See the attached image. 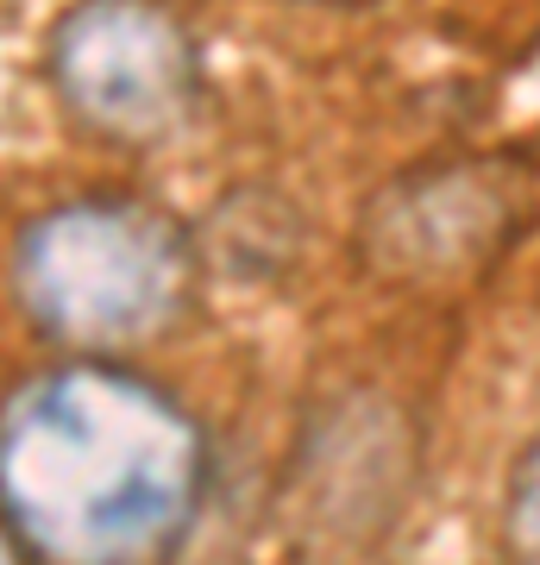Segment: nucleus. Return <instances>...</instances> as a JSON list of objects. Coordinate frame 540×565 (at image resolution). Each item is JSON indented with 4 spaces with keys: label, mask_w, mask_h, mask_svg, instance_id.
<instances>
[{
    "label": "nucleus",
    "mask_w": 540,
    "mask_h": 565,
    "mask_svg": "<svg viewBox=\"0 0 540 565\" xmlns=\"http://www.w3.org/2000/svg\"><path fill=\"white\" fill-rule=\"evenodd\" d=\"M208 497V434L139 371L76 359L0 403V509L44 565H163Z\"/></svg>",
    "instance_id": "nucleus-1"
},
{
    "label": "nucleus",
    "mask_w": 540,
    "mask_h": 565,
    "mask_svg": "<svg viewBox=\"0 0 540 565\" xmlns=\"http://www.w3.org/2000/svg\"><path fill=\"white\" fill-rule=\"evenodd\" d=\"M13 282L44 333L70 345H126L189 308L195 245L163 207L88 195L25 226Z\"/></svg>",
    "instance_id": "nucleus-2"
},
{
    "label": "nucleus",
    "mask_w": 540,
    "mask_h": 565,
    "mask_svg": "<svg viewBox=\"0 0 540 565\" xmlns=\"http://www.w3.org/2000/svg\"><path fill=\"white\" fill-rule=\"evenodd\" d=\"M534 170L516 151H465L390 177L359 221V258L383 282H465L534 221Z\"/></svg>",
    "instance_id": "nucleus-3"
},
{
    "label": "nucleus",
    "mask_w": 540,
    "mask_h": 565,
    "mask_svg": "<svg viewBox=\"0 0 540 565\" xmlns=\"http://www.w3.org/2000/svg\"><path fill=\"white\" fill-rule=\"evenodd\" d=\"M51 76L82 126L145 145L195 107L201 57L158 0H76L51 32Z\"/></svg>",
    "instance_id": "nucleus-4"
},
{
    "label": "nucleus",
    "mask_w": 540,
    "mask_h": 565,
    "mask_svg": "<svg viewBox=\"0 0 540 565\" xmlns=\"http://www.w3.org/2000/svg\"><path fill=\"white\" fill-rule=\"evenodd\" d=\"M497 559L502 565H540V434L516 452L497 503Z\"/></svg>",
    "instance_id": "nucleus-5"
},
{
    "label": "nucleus",
    "mask_w": 540,
    "mask_h": 565,
    "mask_svg": "<svg viewBox=\"0 0 540 565\" xmlns=\"http://www.w3.org/2000/svg\"><path fill=\"white\" fill-rule=\"evenodd\" d=\"M0 565H44L32 546H25V534L13 522H7V509H0Z\"/></svg>",
    "instance_id": "nucleus-6"
}]
</instances>
